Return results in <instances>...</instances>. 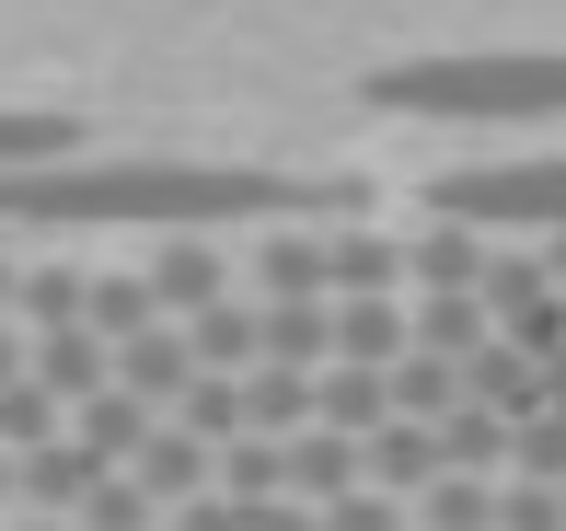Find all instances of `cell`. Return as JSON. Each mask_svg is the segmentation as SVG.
Instances as JSON below:
<instances>
[{
	"label": "cell",
	"mask_w": 566,
	"mask_h": 531,
	"mask_svg": "<svg viewBox=\"0 0 566 531\" xmlns=\"http://www.w3.org/2000/svg\"><path fill=\"white\" fill-rule=\"evenodd\" d=\"M266 232V220H358L347 185H301L266 162H163V150H116V162H35L0 173V232Z\"/></svg>",
	"instance_id": "1"
},
{
	"label": "cell",
	"mask_w": 566,
	"mask_h": 531,
	"mask_svg": "<svg viewBox=\"0 0 566 531\" xmlns=\"http://www.w3.org/2000/svg\"><path fill=\"white\" fill-rule=\"evenodd\" d=\"M370 105L544 128V116H566V59H405V70H370Z\"/></svg>",
	"instance_id": "2"
},
{
	"label": "cell",
	"mask_w": 566,
	"mask_h": 531,
	"mask_svg": "<svg viewBox=\"0 0 566 531\" xmlns=\"http://www.w3.org/2000/svg\"><path fill=\"white\" fill-rule=\"evenodd\" d=\"M428 220H474V232H566V150L532 162H451L428 185Z\"/></svg>",
	"instance_id": "3"
},
{
	"label": "cell",
	"mask_w": 566,
	"mask_h": 531,
	"mask_svg": "<svg viewBox=\"0 0 566 531\" xmlns=\"http://www.w3.org/2000/svg\"><path fill=\"white\" fill-rule=\"evenodd\" d=\"M324 300H405V232L324 220Z\"/></svg>",
	"instance_id": "4"
},
{
	"label": "cell",
	"mask_w": 566,
	"mask_h": 531,
	"mask_svg": "<svg viewBox=\"0 0 566 531\" xmlns=\"http://www.w3.org/2000/svg\"><path fill=\"white\" fill-rule=\"evenodd\" d=\"M23 382L70 416V404H93V393L116 382V359H105V336H93V323H46V336H23Z\"/></svg>",
	"instance_id": "5"
},
{
	"label": "cell",
	"mask_w": 566,
	"mask_h": 531,
	"mask_svg": "<svg viewBox=\"0 0 566 531\" xmlns=\"http://www.w3.org/2000/svg\"><path fill=\"white\" fill-rule=\"evenodd\" d=\"M139 277H150V312H163V323H186V312H209V300H231V255H220L209 232H163V255H150Z\"/></svg>",
	"instance_id": "6"
},
{
	"label": "cell",
	"mask_w": 566,
	"mask_h": 531,
	"mask_svg": "<svg viewBox=\"0 0 566 531\" xmlns=\"http://www.w3.org/2000/svg\"><path fill=\"white\" fill-rule=\"evenodd\" d=\"M105 359H116V393L150 404V416H174V393L197 382V359H186V336H174V323H139V336H116Z\"/></svg>",
	"instance_id": "7"
},
{
	"label": "cell",
	"mask_w": 566,
	"mask_h": 531,
	"mask_svg": "<svg viewBox=\"0 0 566 531\" xmlns=\"http://www.w3.org/2000/svg\"><path fill=\"white\" fill-rule=\"evenodd\" d=\"M127 486H139L150 509H186V497H209V439H186L174 416H150V439L127 450Z\"/></svg>",
	"instance_id": "8"
},
{
	"label": "cell",
	"mask_w": 566,
	"mask_h": 531,
	"mask_svg": "<svg viewBox=\"0 0 566 531\" xmlns=\"http://www.w3.org/2000/svg\"><path fill=\"white\" fill-rule=\"evenodd\" d=\"M485 255H497V232H474V220H417L405 232V289H474Z\"/></svg>",
	"instance_id": "9"
},
{
	"label": "cell",
	"mask_w": 566,
	"mask_h": 531,
	"mask_svg": "<svg viewBox=\"0 0 566 531\" xmlns=\"http://www.w3.org/2000/svg\"><path fill=\"white\" fill-rule=\"evenodd\" d=\"M254 300H324V220H266L254 232Z\"/></svg>",
	"instance_id": "10"
},
{
	"label": "cell",
	"mask_w": 566,
	"mask_h": 531,
	"mask_svg": "<svg viewBox=\"0 0 566 531\" xmlns=\"http://www.w3.org/2000/svg\"><path fill=\"white\" fill-rule=\"evenodd\" d=\"M358 486H381V497H417V486H440V427H417V416H381L370 439H358Z\"/></svg>",
	"instance_id": "11"
},
{
	"label": "cell",
	"mask_w": 566,
	"mask_h": 531,
	"mask_svg": "<svg viewBox=\"0 0 566 531\" xmlns=\"http://www.w3.org/2000/svg\"><path fill=\"white\" fill-rule=\"evenodd\" d=\"M485 336H497V323H485V300L474 289H417V300H405V347H428V359H474V347Z\"/></svg>",
	"instance_id": "12"
},
{
	"label": "cell",
	"mask_w": 566,
	"mask_h": 531,
	"mask_svg": "<svg viewBox=\"0 0 566 531\" xmlns=\"http://www.w3.org/2000/svg\"><path fill=\"white\" fill-rule=\"evenodd\" d=\"M254 359H266V370H324V359H336L324 300H254Z\"/></svg>",
	"instance_id": "13"
},
{
	"label": "cell",
	"mask_w": 566,
	"mask_h": 531,
	"mask_svg": "<svg viewBox=\"0 0 566 531\" xmlns=\"http://www.w3.org/2000/svg\"><path fill=\"white\" fill-rule=\"evenodd\" d=\"M174 336H186L197 382H243V370H254V300H209V312H186Z\"/></svg>",
	"instance_id": "14"
},
{
	"label": "cell",
	"mask_w": 566,
	"mask_h": 531,
	"mask_svg": "<svg viewBox=\"0 0 566 531\" xmlns=\"http://www.w3.org/2000/svg\"><path fill=\"white\" fill-rule=\"evenodd\" d=\"M474 300H485V323H532V312H555V277H544V255H532V243H497V255H485V277H474Z\"/></svg>",
	"instance_id": "15"
},
{
	"label": "cell",
	"mask_w": 566,
	"mask_h": 531,
	"mask_svg": "<svg viewBox=\"0 0 566 531\" xmlns=\"http://www.w3.org/2000/svg\"><path fill=\"white\" fill-rule=\"evenodd\" d=\"M231 404H243L254 439H301V427H313V370H266L254 359L243 382H231Z\"/></svg>",
	"instance_id": "16"
},
{
	"label": "cell",
	"mask_w": 566,
	"mask_h": 531,
	"mask_svg": "<svg viewBox=\"0 0 566 531\" xmlns=\"http://www.w3.org/2000/svg\"><path fill=\"white\" fill-rule=\"evenodd\" d=\"M209 497H231V509H266V497H290V450L254 439V427H243V439H220V450H209Z\"/></svg>",
	"instance_id": "17"
},
{
	"label": "cell",
	"mask_w": 566,
	"mask_h": 531,
	"mask_svg": "<svg viewBox=\"0 0 566 531\" xmlns=\"http://www.w3.org/2000/svg\"><path fill=\"white\" fill-rule=\"evenodd\" d=\"M462 404H485V416H509V427H521L532 404H544V382H532V359H521L509 336H485L474 359H462Z\"/></svg>",
	"instance_id": "18"
},
{
	"label": "cell",
	"mask_w": 566,
	"mask_h": 531,
	"mask_svg": "<svg viewBox=\"0 0 566 531\" xmlns=\"http://www.w3.org/2000/svg\"><path fill=\"white\" fill-rule=\"evenodd\" d=\"M336 323V370H394L405 359V300H324Z\"/></svg>",
	"instance_id": "19"
},
{
	"label": "cell",
	"mask_w": 566,
	"mask_h": 531,
	"mask_svg": "<svg viewBox=\"0 0 566 531\" xmlns=\"http://www.w3.org/2000/svg\"><path fill=\"white\" fill-rule=\"evenodd\" d=\"M277 450H290V497L301 509H336L358 486V439H336V427H301V439H277Z\"/></svg>",
	"instance_id": "20"
},
{
	"label": "cell",
	"mask_w": 566,
	"mask_h": 531,
	"mask_svg": "<svg viewBox=\"0 0 566 531\" xmlns=\"http://www.w3.org/2000/svg\"><path fill=\"white\" fill-rule=\"evenodd\" d=\"M394 416V393H381V370H313V427H336V439H370V427Z\"/></svg>",
	"instance_id": "21"
},
{
	"label": "cell",
	"mask_w": 566,
	"mask_h": 531,
	"mask_svg": "<svg viewBox=\"0 0 566 531\" xmlns=\"http://www.w3.org/2000/svg\"><path fill=\"white\" fill-rule=\"evenodd\" d=\"M70 439H82V450H93V463H105V474H127V450L150 439V404H127V393L105 382L93 404H70Z\"/></svg>",
	"instance_id": "22"
},
{
	"label": "cell",
	"mask_w": 566,
	"mask_h": 531,
	"mask_svg": "<svg viewBox=\"0 0 566 531\" xmlns=\"http://www.w3.org/2000/svg\"><path fill=\"white\" fill-rule=\"evenodd\" d=\"M381 393H394V416H417V427H440L451 404H462V370H451V359H428V347H405V359L381 370Z\"/></svg>",
	"instance_id": "23"
},
{
	"label": "cell",
	"mask_w": 566,
	"mask_h": 531,
	"mask_svg": "<svg viewBox=\"0 0 566 531\" xmlns=\"http://www.w3.org/2000/svg\"><path fill=\"white\" fill-rule=\"evenodd\" d=\"M440 474H485V486H497V474H509V416L451 404V416H440Z\"/></svg>",
	"instance_id": "24"
},
{
	"label": "cell",
	"mask_w": 566,
	"mask_h": 531,
	"mask_svg": "<svg viewBox=\"0 0 566 531\" xmlns=\"http://www.w3.org/2000/svg\"><path fill=\"white\" fill-rule=\"evenodd\" d=\"M405 509H417V531H497V486H485V474H440V486H417Z\"/></svg>",
	"instance_id": "25"
},
{
	"label": "cell",
	"mask_w": 566,
	"mask_h": 531,
	"mask_svg": "<svg viewBox=\"0 0 566 531\" xmlns=\"http://www.w3.org/2000/svg\"><path fill=\"white\" fill-rule=\"evenodd\" d=\"M82 323H93V336H139V323H163V312H150V277L139 266H116V277H82Z\"/></svg>",
	"instance_id": "26"
},
{
	"label": "cell",
	"mask_w": 566,
	"mask_h": 531,
	"mask_svg": "<svg viewBox=\"0 0 566 531\" xmlns=\"http://www.w3.org/2000/svg\"><path fill=\"white\" fill-rule=\"evenodd\" d=\"M12 323H23V336L82 323V266H23V277H12Z\"/></svg>",
	"instance_id": "27"
},
{
	"label": "cell",
	"mask_w": 566,
	"mask_h": 531,
	"mask_svg": "<svg viewBox=\"0 0 566 531\" xmlns=\"http://www.w3.org/2000/svg\"><path fill=\"white\" fill-rule=\"evenodd\" d=\"M509 474H521V486H566V416L555 404H532V416L509 427Z\"/></svg>",
	"instance_id": "28"
},
{
	"label": "cell",
	"mask_w": 566,
	"mask_h": 531,
	"mask_svg": "<svg viewBox=\"0 0 566 531\" xmlns=\"http://www.w3.org/2000/svg\"><path fill=\"white\" fill-rule=\"evenodd\" d=\"M82 128L70 116H0V173H35V162H70Z\"/></svg>",
	"instance_id": "29"
},
{
	"label": "cell",
	"mask_w": 566,
	"mask_h": 531,
	"mask_svg": "<svg viewBox=\"0 0 566 531\" xmlns=\"http://www.w3.org/2000/svg\"><path fill=\"white\" fill-rule=\"evenodd\" d=\"M150 520H163V509H150L127 474H93V497L70 509V531H150Z\"/></svg>",
	"instance_id": "30"
},
{
	"label": "cell",
	"mask_w": 566,
	"mask_h": 531,
	"mask_svg": "<svg viewBox=\"0 0 566 531\" xmlns=\"http://www.w3.org/2000/svg\"><path fill=\"white\" fill-rule=\"evenodd\" d=\"M174 427H186V439H243V404H231V382H186V393H174Z\"/></svg>",
	"instance_id": "31"
},
{
	"label": "cell",
	"mask_w": 566,
	"mask_h": 531,
	"mask_svg": "<svg viewBox=\"0 0 566 531\" xmlns=\"http://www.w3.org/2000/svg\"><path fill=\"white\" fill-rule=\"evenodd\" d=\"M59 427H70V416H59L35 382H0V450H35V439H59Z\"/></svg>",
	"instance_id": "32"
},
{
	"label": "cell",
	"mask_w": 566,
	"mask_h": 531,
	"mask_svg": "<svg viewBox=\"0 0 566 531\" xmlns=\"http://www.w3.org/2000/svg\"><path fill=\"white\" fill-rule=\"evenodd\" d=\"M497 531H566V486H497Z\"/></svg>",
	"instance_id": "33"
},
{
	"label": "cell",
	"mask_w": 566,
	"mask_h": 531,
	"mask_svg": "<svg viewBox=\"0 0 566 531\" xmlns=\"http://www.w3.org/2000/svg\"><path fill=\"white\" fill-rule=\"evenodd\" d=\"M324 531H405V497H381V486H347L336 509H313Z\"/></svg>",
	"instance_id": "34"
},
{
	"label": "cell",
	"mask_w": 566,
	"mask_h": 531,
	"mask_svg": "<svg viewBox=\"0 0 566 531\" xmlns=\"http://www.w3.org/2000/svg\"><path fill=\"white\" fill-rule=\"evenodd\" d=\"M174 531H243V509H231V497H186V509H163Z\"/></svg>",
	"instance_id": "35"
},
{
	"label": "cell",
	"mask_w": 566,
	"mask_h": 531,
	"mask_svg": "<svg viewBox=\"0 0 566 531\" xmlns=\"http://www.w3.org/2000/svg\"><path fill=\"white\" fill-rule=\"evenodd\" d=\"M243 531H324V520L301 509V497H266V509H243Z\"/></svg>",
	"instance_id": "36"
},
{
	"label": "cell",
	"mask_w": 566,
	"mask_h": 531,
	"mask_svg": "<svg viewBox=\"0 0 566 531\" xmlns=\"http://www.w3.org/2000/svg\"><path fill=\"white\" fill-rule=\"evenodd\" d=\"M532 255H544V277H555V300H566V232H544V243H532Z\"/></svg>",
	"instance_id": "37"
},
{
	"label": "cell",
	"mask_w": 566,
	"mask_h": 531,
	"mask_svg": "<svg viewBox=\"0 0 566 531\" xmlns=\"http://www.w3.org/2000/svg\"><path fill=\"white\" fill-rule=\"evenodd\" d=\"M0 382H23V323H0Z\"/></svg>",
	"instance_id": "38"
},
{
	"label": "cell",
	"mask_w": 566,
	"mask_h": 531,
	"mask_svg": "<svg viewBox=\"0 0 566 531\" xmlns=\"http://www.w3.org/2000/svg\"><path fill=\"white\" fill-rule=\"evenodd\" d=\"M12 277H23V266H12V255H0V323H12Z\"/></svg>",
	"instance_id": "39"
},
{
	"label": "cell",
	"mask_w": 566,
	"mask_h": 531,
	"mask_svg": "<svg viewBox=\"0 0 566 531\" xmlns=\"http://www.w3.org/2000/svg\"><path fill=\"white\" fill-rule=\"evenodd\" d=\"M0 509H12V450H0Z\"/></svg>",
	"instance_id": "40"
},
{
	"label": "cell",
	"mask_w": 566,
	"mask_h": 531,
	"mask_svg": "<svg viewBox=\"0 0 566 531\" xmlns=\"http://www.w3.org/2000/svg\"><path fill=\"white\" fill-rule=\"evenodd\" d=\"M12 531H70V520H12Z\"/></svg>",
	"instance_id": "41"
}]
</instances>
